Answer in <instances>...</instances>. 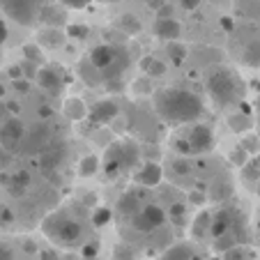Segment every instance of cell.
<instances>
[{"label": "cell", "instance_id": "obj_1", "mask_svg": "<svg viewBox=\"0 0 260 260\" xmlns=\"http://www.w3.org/2000/svg\"><path fill=\"white\" fill-rule=\"evenodd\" d=\"M154 111L168 124H189L203 115V102L189 90L161 88L154 92Z\"/></svg>", "mask_w": 260, "mask_h": 260}, {"label": "cell", "instance_id": "obj_2", "mask_svg": "<svg viewBox=\"0 0 260 260\" xmlns=\"http://www.w3.org/2000/svg\"><path fill=\"white\" fill-rule=\"evenodd\" d=\"M207 94L212 97V102L219 108H231L242 104V97H244V85H242L240 76H237L233 69L219 67L214 72H210L205 81Z\"/></svg>", "mask_w": 260, "mask_h": 260}, {"label": "cell", "instance_id": "obj_3", "mask_svg": "<svg viewBox=\"0 0 260 260\" xmlns=\"http://www.w3.org/2000/svg\"><path fill=\"white\" fill-rule=\"evenodd\" d=\"M42 231H44V235L49 240H53L60 246H74L79 244L81 237H83V226L67 214H51L42 223Z\"/></svg>", "mask_w": 260, "mask_h": 260}, {"label": "cell", "instance_id": "obj_4", "mask_svg": "<svg viewBox=\"0 0 260 260\" xmlns=\"http://www.w3.org/2000/svg\"><path fill=\"white\" fill-rule=\"evenodd\" d=\"M0 7L19 25H32L35 21H40L42 14L40 0H0Z\"/></svg>", "mask_w": 260, "mask_h": 260}, {"label": "cell", "instance_id": "obj_5", "mask_svg": "<svg viewBox=\"0 0 260 260\" xmlns=\"http://www.w3.org/2000/svg\"><path fill=\"white\" fill-rule=\"evenodd\" d=\"M25 138V124L19 118H7L0 127V145L7 147L10 152H14L16 147L23 143Z\"/></svg>", "mask_w": 260, "mask_h": 260}, {"label": "cell", "instance_id": "obj_6", "mask_svg": "<svg viewBox=\"0 0 260 260\" xmlns=\"http://www.w3.org/2000/svg\"><path fill=\"white\" fill-rule=\"evenodd\" d=\"M187 141L193 152H210L212 147H214V132H212L207 124H196V127L189 132Z\"/></svg>", "mask_w": 260, "mask_h": 260}, {"label": "cell", "instance_id": "obj_7", "mask_svg": "<svg viewBox=\"0 0 260 260\" xmlns=\"http://www.w3.org/2000/svg\"><path fill=\"white\" fill-rule=\"evenodd\" d=\"M120 108L115 102H111V99H102V102H97L92 106V111H90V120H92L94 124H111L115 118H118Z\"/></svg>", "mask_w": 260, "mask_h": 260}, {"label": "cell", "instance_id": "obj_8", "mask_svg": "<svg viewBox=\"0 0 260 260\" xmlns=\"http://www.w3.org/2000/svg\"><path fill=\"white\" fill-rule=\"evenodd\" d=\"M49 138H51V132L46 124H35L30 132H25V138H23V147L28 152H35V150H44L49 145Z\"/></svg>", "mask_w": 260, "mask_h": 260}, {"label": "cell", "instance_id": "obj_9", "mask_svg": "<svg viewBox=\"0 0 260 260\" xmlns=\"http://www.w3.org/2000/svg\"><path fill=\"white\" fill-rule=\"evenodd\" d=\"M118 49L120 46H113V44H99L94 46L92 51H90V62L94 64L97 69H108L111 67V62L115 60V55H118Z\"/></svg>", "mask_w": 260, "mask_h": 260}, {"label": "cell", "instance_id": "obj_10", "mask_svg": "<svg viewBox=\"0 0 260 260\" xmlns=\"http://www.w3.org/2000/svg\"><path fill=\"white\" fill-rule=\"evenodd\" d=\"M62 113H64V118L72 120V122H81V120H85L90 115V111L81 97H67L62 104Z\"/></svg>", "mask_w": 260, "mask_h": 260}, {"label": "cell", "instance_id": "obj_11", "mask_svg": "<svg viewBox=\"0 0 260 260\" xmlns=\"http://www.w3.org/2000/svg\"><path fill=\"white\" fill-rule=\"evenodd\" d=\"M64 42H67V35H64L60 28L46 25L44 30L37 32V44L44 46V49H60V46H64Z\"/></svg>", "mask_w": 260, "mask_h": 260}, {"label": "cell", "instance_id": "obj_12", "mask_svg": "<svg viewBox=\"0 0 260 260\" xmlns=\"http://www.w3.org/2000/svg\"><path fill=\"white\" fill-rule=\"evenodd\" d=\"M154 35L164 42L177 40L182 35V25H180V21H175L173 16H168V19H157V23H154Z\"/></svg>", "mask_w": 260, "mask_h": 260}, {"label": "cell", "instance_id": "obj_13", "mask_svg": "<svg viewBox=\"0 0 260 260\" xmlns=\"http://www.w3.org/2000/svg\"><path fill=\"white\" fill-rule=\"evenodd\" d=\"M136 180H138V184H143V187H157L159 182L164 180V171L157 161H147L145 166L138 171Z\"/></svg>", "mask_w": 260, "mask_h": 260}, {"label": "cell", "instance_id": "obj_14", "mask_svg": "<svg viewBox=\"0 0 260 260\" xmlns=\"http://www.w3.org/2000/svg\"><path fill=\"white\" fill-rule=\"evenodd\" d=\"M37 83H40V88L49 90V92H58V90H62L64 79L60 76L58 72H55V69L42 67L40 72H37Z\"/></svg>", "mask_w": 260, "mask_h": 260}, {"label": "cell", "instance_id": "obj_15", "mask_svg": "<svg viewBox=\"0 0 260 260\" xmlns=\"http://www.w3.org/2000/svg\"><path fill=\"white\" fill-rule=\"evenodd\" d=\"M79 76L85 81V85H90V88H99V85L106 81L104 79V74H102V69L94 67V64L90 62V58L79 64Z\"/></svg>", "mask_w": 260, "mask_h": 260}, {"label": "cell", "instance_id": "obj_16", "mask_svg": "<svg viewBox=\"0 0 260 260\" xmlns=\"http://www.w3.org/2000/svg\"><path fill=\"white\" fill-rule=\"evenodd\" d=\"M40 21H42V23H44V25H51V28H55V25H62L64 21H67V12H64L62 7H55V5H44V7H42Z\"/></svg>", "mask_w": 260, "mask_h": 260}, {"label": "cell", "instance_id": "obj_17", "mask_svg": "<svg viewBox=\"0 0 260 260\" xmlns=\"http://www.w3.org/2000/svg\"><path fill=\"white\" fill-rule=\"evenodd\" d=\"M231 226H233V212L221 210L219 214L212 216V231L210 233L214 237H219V235H223V233L231 231Z\"/></svg>", "mask_w": 260, "mask_h": 260}, {"label": "cell", "instance_id": "obj_18", "mask_svg": "<svg viewBox=\"0 0 260 260\" xmlns=\"http://www.w3.org/2000/svg\"><path fill=\"white\" fill-rule=\"evenodd\" d=\"M242 62L251 69H260V40H251L242 51Z\"/></svg>", "mask_w": 260, "mask_h": 260}, {"label": "cell", "instance_id": "obj_19", "mask_svg": "<svg viewBox=\"0 0 260 260\" xmlns=\"http://www.w3.org/2000/svg\"><path fill=\"white\" fill-rule=\"evenodd\" d=\"M118 28L122 30L127 37H136V35L143 30V23L138 21L136 14H129V12H127V14H122V16L118 19Z\"/></svg>", "mask_w": 260, "mask_h": 260}, {"label": "cell", "instance_id": "obj_20", "mask_svg": "<svg viewBox=\"0 0 260 260\" xmlns=\"http://www.w3.org/2000/svg\"><path fill=\"white\" fill-rule=\"evenodd\" d=\"M141 212L145 214V219L150 221V226H152V231H157V228L164 226V221H166V212H164L161 205H143Z\"/></svg>", "mask_w": 260, "mask_h": 260}, {"label": "cell", "instance_id": "obj_21", "mask_svg": "<svg viewBox=\"0 0 260 260\" xmlns=\"http://www.w3.org/2000/svg\"><path fill=\"white\" fill-rule=\"evenodd\" d=\"M166 55H168V60H171L173 64H182L184 60H187L189 51H187V46L182 44V42L171 40V42H166Z\"/></svg>", "mask_w": 260, "mask_h": 260}, {"label": "cell", "instance_id": "obj_22", "mask_svg": "<svg viewBox=\"0 0 260 260\" xmlns=\"http://www.w3.org/2000/svg\"><path fill=\"white\" fill-rule=\"evenodd\" d=\"M228 127L233 129V132L242 134V132H249L251 127H253V120H251V113H231L228 115Z\"/></svg>", "mask_w": 260, "mask_h": 260}, {"label": "cell", "instance_id": "obj_23", "mask_svg": "<svg viewBox=\"0 0 260 260\" xmlns=\"http://www.w3.org/2000/svg\"><path fill=\"white\" fill-rule=\"evenodd\" d=\"M212 231V214L210 212H201V214L193 219V226H191V235L193 237H203L205 233Z\"/></svg>", "mask_w": 260, "mask_h": 260}, {"label": "cell", "instance_id": "obj_24", "mask_svg": "<svg viewBox=\"0 0 260 260\" xmlns=\"http://www.w3.org/2000/svg\"><path fill=\"white\" fill-rule=\"evenodd\" d=\"M191 258H193V251L187 244H175L171 249H166V253L161 255V260H191Z\"/></svg>", "mask_w": 260, "mask_h": 260}, {"label": "cell", "instance_id": "obj_25", "mask_svg": "<svg viewBox=\"0 0 260 260\" xmlns=\"http://www.w3.org/2000/svg\"><path fill=\"white\" fill-rule=\"evenodd\" d=\"M240 171H242V182H244V184H249L251 189L258 187V182H260V168H258V164H246V166H242Z\"/></svg>", "mask_w": 260, "mask_h": 260}, {"label": "cell", "instance_id": "obj_26", "mask_svg": "<svg viewBox=\"0 0 260 260\" xmlns=\"http://www.w3.org/2000/svg\"><path fill=\"white\" fill-rule=\"evenodd\" d=\"M235 246H237V237L231 235V231L223 233V235H219V237H214V251L216 253H226V251L235 249Z\"/></svg>", "mask_w": 260, "mask_h": 260}, {"label": "cell", "instance_id": "obj_27", "mask_svg": "<svg viewBox=\"0 0 260 260\" xmlns=\"http://www.w3.org/2000/svg\"><path fill=\"white\" fill-rule=\"evenodd\" d=\"M97 171H99V159L97 157L88 154V157L81 159V164H79V175L81 177H92Z\"/></svg>", "mask_w": 260, "mask_h": 260}, {"label": "cell", "instance_id": "obj_28", "mask_svg": "<svg viewBox=\"0 0 260 260\" xmlns=\"http://www.w3.org/2000/svg\"><path fill=\"white\" fill-rule=\"evenodd\" d=\"M111 219H113V212L108 210V207H97L92 212V223L97 228H104L106 223H111Z\"/></svg>", "mask_w": 260, "mask_h": 260}, {"label": "cell", "instance_id": "obj_29", "mask_svg": "<svg viewBox=\"0 0 260 260\" xmlns=\"http://www.w3.org/2000/svg\"><path fill=\"white\" fill-rule=\"evenodd\" d=\"M132 228L134 231H138V233H152V226H150V221L145 219V214H143L141 210L136 212V214H132Z\"/></svg>", "mask_w": 260, "mask_h": 260}, {"label": "cell", "instance_id": "obj_30", "mask_svg": "<svg viewBox=\"0 0 260 260\" xmlns=\"http://www.w3.org/2000/svg\"><path fill=\"white\" fill-rule=\"evenodd\" d=\"M231 164L237 168L246 166V164H249V150H246V147H235L231 152Z\"/></svg>", "mask_w": 260, "mask_h": 260}, {"label": "cell", "instance_id": "obj_31", "mask_svg": "<svg viewBox=\"0 0 260 260\" xmlns=\"http://www.w3.org/2000/svg\"><path fill=\"white\" fill-rule=\"evenodd\" d=\"M104 83H106V90H108L111 94H120V92H124V88H127V83H124L122 76H115V79H106Z\"/></svg>", "mask_w": 260, "mask_h": 260}, {"label": "cell", "instance_id": "obj_32", "mask_svg": "<svg viewBox=\"0 0 260 260\" xmlns=\"http://www.w3.org/2000/svg\"><path fill=\"white\" fill-rule=\"evenodd\" d=\"M143 72H147V76H161V74L166 72V62H161V60L152 58V60H150V64H147Z\"/></svg>", "mask_w": 260, "mask_h": 260}, {"label": "cell", "instance_id": "obj_33", "mask_svg": "<svg viewBox=\"0 0 260 260\" xmlns=\"http://www.w3.org/2000/svg\"><path fill=\"white\" fill-rule=\"evenodd\" d=\"M23 55L30 60V62H37V60H42L40 44H37V42H35V44H25L23 46Z\"/></svg>", "mask_w": 260, "mask_h": 260}, {"label": "cell", "instance_id": "obj_34", "mask_svg": "<svg viewBox=\"0 0 260 260\" xmlns=\"http://www.w3.org/2000/svg\"><path fill=\"white\" fill-rule=\"evenodd\" d=\"M113 258L115 260H134V253H132V249H129L127 244H118L115 246V251H113Z\"/></svg>", "mask_w": 260, "mask_h": 260}, {"label": "cell", "instance_id": "obj_35", "mask_svg": "<svg viewBox=\"0 0 260 260\" xmlns=\"http://www.w3.org/2000/svg\"><path fill=\"white\" fill-rule=\"evenodd\" d=\"M120 210L124 212V214H136L138 212V205H136V198L134 196H127V198H122V201H120Z\"/></svg>", "mask_w": 260, "mask_h": 260}, {"label": "cell", "instance_id": "obj_36", "mask_svg": "<svg viewBox=\"0 0 260 260\" xmlns=\"http://www.w3.org/2000/svg\"><path fill=\"white\" fill-rule=\"evenodd\" d=\"M97 253H99L97 242H85V244L81 246V255H83V258H97Z\"/></svg>", "mask_w": 260, "mask_h": 260}, {"label": "cell", "instance_id": "obj_37", "mask_svg": "<svg viewBox=\"0 0 260 260\" xmlns=\"http://www.w3.org/2000/svg\"><path fill=\"white\" fill-rule=\"evenodd\" d=\"M184 212H187V205H182V203H173L171 210H168V214H171V219H173V221H182Z\"/></svg>", "mask_w": 260, "mask_h": 260}, {"label": "cell", "instance_id": "obj_38", "mask_svg": "<svg viewBox=\"0 0 260 260\" xmlns=\"http://www.w3.org/2000/svg\"><path fill=\"white\" fill-rule=\"evenodd\" d=\"M223 258H226V260H249V255H246L240 246H235V249L226 251V253H223Z\"/></svg>", "mask_w": 260, "mask_h": 260}, {"label": "cell", "instance_id": "obj_39", "mask_svg": "<svg viewBox=\"0 0 260 260\" xmlns=\"http://www.w3.org/2000/svg\"><path fill=\"white\" fill-rule=\"evenodd\" d=\"M67 10H83V7H88L90 0H60Z\"/></svg>", "mask_w": 260, "mask_h": 260}, {"label": "cell", "instance_id": "obj_40", "mask_svg": "<svg viewBox=\"0 0 260 260\" xmlns=\"http://www.w3.org/2000/svg\"><path fill=\"white\" fill-rule=\"evenodd\" d=\"M85 35H88L85 25H72V28H69V37H74V40H83Z\"/></svg>", "mask_w": 260, "mask_h": 260}, {"label": "cell", "instance_id": "obj_41", "mask_svg": "<svg viewBox=\"0 0 260 260\" xmlns=\"http://www.w3.org/2000/svg\"><path fill=\"white\" fill-rule=\"evenodd\" d=\"M175 150L180 154H193V150H191V145H189V141H184V138H177L175 141Z\"/></svg>", "mask_w": 260, "mask_h": 260}, {"label": "cell", "instance_id": "obj_42", "mask_svg": "<svg viewBox=\"0 0 260 260\" xmlns=\"http://www.w3.org/2000/svg\"><path fill=\"white\" fill-rule=\"evenodd\" d=\"M187 201L191 203V205H203V203H205V193H203V189H196V191L189 193Z\"/></svg>", "mask_w": 260, "mask_h": 260}, {"label": "cell", "instance_id": "obj_43", "mask_svg": "<svg viewBox=\"0 0 260 260\" xmlns=\"http://www.w3.org/2000/svg\"><path fill=\"white\" fill-rule=\"evenodd\" d=\"M10 150H7V147H3L0 145V168H7L10 166Z\"/></svg>", "mask_w": 260, "mask_h": 260}, {"label": "cell", "instance_id": "obj_44", "mask_svg": "<svg viewBox=\"0 0 260 260\" xmlns=\"http://www.w3.org/2000/svg\"><path fill=\"white\" fill-rule=\"evenodd\" d=\"M173 168H175L177 175H187V173L191 171V166H189L187 161H175V164H173Z\"/></svg>", "mask_w": 260, "mask_h": 260}, {"label": "cell", "instance_id": "obj_45", "mask_svg": "<svg viewBox=\"0 0 260 260\" xmlns=\"http://www.w3.org/2000/svg\"><path fill=\"white\" fill-rule=\"evenodd\" d=\"M0 260H14V251L7 244H0Z\"/></svg>", "mask_w": 260, "mask_h": 260}, {"label": "cell", "instance_id": "obj_46", "mask_svg": "<svg viewBox=\"0 0 260 260\" xmlns=\"http://www.w3.org/2000/svg\"><path fill=\"white\" fill-rule=\"evenodd\" d=\"M168 16H173V7L171 5H161L157 10V19H168Z\"/></svg>", "mask_w": 260, "mask_h": 260}, {"label": "cell", "instance_id": "obj_47", "mask_svg": "<svg viewBox=\"0 0 260 260\" xmlns=\"http://www.w3.org/2000/svg\"><path fill=\"white\" fill-rule=\"evenodd\" d=\"M180 5L184 7V10L191 12V10H196V7L201 5V0H180Z\"/></svg>", "mask_w": 260, "mask_h": 260}, {"label": "cell", "instance_id": "obj_48", "mask_svg": "<svg viewBox=\"0 0 260 260\" xmlns=\"http://www.w3.org/2000/svg\"><path fill=\"white\" fill-rule=\"evenodd\" d=\"M7 35H10V30H7V23H5V21H3V19H0V46L5 44Z\"/></svg>", "mask_w": 260, "mask_h": 260}, {"label": "cell", "instance_id": "obj_49", "mask_svg": "<svg viewBox=\"0 0 260 260\" xmlns=\"http://www.w3.org/2000/svg\"><path fill=\"white\" fill-rule=\"evenodd\" d=\"M223 28L231 30V28H233V19H223Z\"/></svg>", "mask_w": 260, "mask_h": 260}, {"label": "cell", "instance_id": "obj_50", "mask_svg": "<svg viewBox=\"0 0 260 260\" xmlns=\"http://www.w3.org/2000/svg\"><path fill=\"white\" fill-rule=\"evenodd\" d=\"M49 115H51V108H42V118H49Z\"/></svg>", "mask_w": 260, "mask_h": 260}, {"label": "cell", "instance_id": "obj_51", "mask_svg": "<svg viewBox=\"0 0 260 260\" xmlns=\"http://www.w3.org/2000/svg\"><path fill=\"white\" fill-rule=\"evenodd\" d=\"M25 251H28V253H35V246L30 244V242H25Z\"/></svg>", "mask_w": 260, "mask_h": 260}, {"label": "cell", "instance_id": "obj_52", "mask_svg": "<svg viewBox=\"0 0 260 260\" xmlns=\"http://www.w3.org/2000/svg\"><path fill=\"white\" fill-rule=\"evenodd\" d=\"M255 193H258V198H260V182H258V187H255Z\"/></svg>", "mask_w": 260, "mask_h": 260}, {"label": "cell", "instance_id": "obj_53", "mask_svg": "<svg viewBox=\"0 0 260 260\" xmlns=\"http://www.w3.org/2000/svg\"><path fill=\"white\" fill-rule=\"evenodd\" d=\"M255 164H258V168H260V154H258V159H255Z\"/></svg>", "mask_w": 260, "mask_h": 260}, {"label": "cell", "instance_id": "obj_54", "mask_svg": "<svg viewBox=\"0 0 260 260\" xmlns=\"http://www.w3.org/2000/svg\"><path fill=\"white\" fill-rule=\"evenodd\" d=\"M255 106H258V111H260V97H258V102H255Z\"/></svg>", "mask_w": 260, "mask_h": 260}, {"label": "cell", "instance_id": "obj_55", "mask_svg": "<svg viewBox=\"0 0 260 260\" xmlns=\"http://www.w3.org/2000/svg\"><path fill=\"white\" fill-rule=\"evenodd\" d=\"M83 260H99V258H83Z\"/></svg>", "mask_w": 260, "mask_h": 260}, {"label": "cell", "instance_id": "obj_56", "mask_svg": "<svg viewBox=\"0 0 260 260\" xmlns=\"http://www.w3.org/2000/svg\"><path fill=\"white\" fill-rule=\"evenodd\" d=\"M258 233H260V221H258Z\"/></svg>", "mask_w": 260, "mask_h": 260}, {"label": "cell", "instance_id": "obj_57", "mask_svg": "<svg viewBox=\"0 0 260 260\" xmlns=\"http://www.w3.org/2000/svg\"><path fill=\"white\" fill-rule=\"evenodd\" d=\"M191 260H198V258H196V255H193V258H191Z\"/></svg>", "mask_w": 260, "mask_h": 260}, {"label": "cell", "instance_id": "obj_58", "mask_svg": "<svg viewBox=\"0 0 260 260\" xmlns=\"http://www.w3.org/2000/svg\"><path fill=\"white\" fill-rule=\"evenodd\" d=\"M147 3H150V0H147Z\"/></svg>", "mask_w": 260, "mask_h": 260}]
</instances>
